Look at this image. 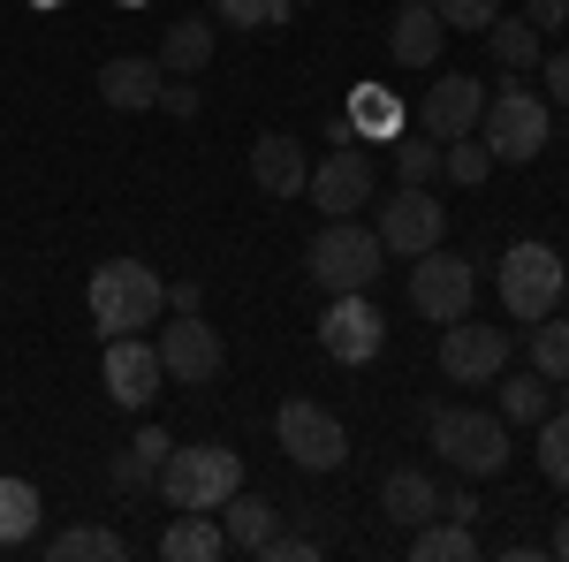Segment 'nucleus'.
<instances>
[{"mask_svg":"<svg viewBox=\"0 0 569 562\" xmlns=\"http://www.w3.org/2000/svg\"><path fill=\"white\" fill-rule=\"evenodd\" d=\"M84 304H91V327H99L107 343H114V335H144V327L168 312V282L144 259H107L91 274Z\"/></svg>","mask_w":569,"mask_h":562,"instance_id":"nucleus-1","label":"nucleus"},{"mask_svg":"<svg viewBox=\"0 0 569 562\" xmlns=\"http://www.w3.org/2000/svg\"><path fill=\"white\" fill-rule=\"evenodd\" d=\"M380 259H388V244H380V228H365V220H327L319 236H311L305 252V274L327 289V297H350V289H372L380 282Z\"/></svg>","mask_w":569,"mask_h":562,"instance_id":"nucleus-2","label":"nucleus"},{"mask_svg":"<svg viewBox=\"0 0 569 562\" xmlns=\"http://www.w3.org/2000/svg\"><path fill=\"white\" fill-rule=\"evenodd\" d=\"M426 441H433L440 464H456L463 479H493L509 464V418H486V411H463V403L426 411Z\"/></svg>","mask_w":569,"mask_h":562,"instance_id":"nucleus-3","label":"nucleus"},{"mask_svg":"<svg viewBox=\"0 0 569 562\" xmlns=\"http://www.w3.org/2000/svg\"><path fill=\"white\" fill-rule=\"evenodd\" d=\"M236 486H243V456H236V448H220V441L168 448V464H160V494H168L176 510H220Z\"/></svg>","mask_w":569,"mask_h":562,"instance_id":"nucleus-4","label":"nucleus"},{"mask_svg":"<svg viewBox=\"0 0 569 562\" xmlns=\"http://www.w3.org/2000/svg\"><path fill=\"white\" fill-rule=\"evenodd\" d=\"M562 252H547V244H509L501 252V266H493V289H501V312L509 319H525V327H539L555 304H562Z\"/></svg>","mask_w":569,"mask_h":562,"instance_id":"nucleus-5","label":"nucleus"},{"mask_svg":"<svg viewBox=\"0 0 569 562\" xmlns=\"http://www.w3.org/2000/svg\"><path fill=\"white\" fill-rule=\"evenodd\" d=\"M273 441H281V456H289L297 472H342V456H350L342 418H335L327 403H311V395H289V403L273 411Z\"/></svg>","mask_w":569,"mask_h":562,"instance_id":"nucleus-6","label":"nucleus"},{"mask_svg":"<svg viewBox=\"0 0 569 562\" xmlns=\"http://www.w3.org/2000/svg\"><path fill=\"white\" fill-rule=\"evenodd\" d=\"M486 145H493V160H539L547 152V137H555V122H547V99L525 85H501L493 99H486Z\"/></svg>","mask_w":569,"mask_h":562,"instance_id":"nucleus-7","label":"nucleus"},{"mask_svg":"<svg viewBox=\"0 0 569 562\" xmlns=\"http://www.w3.org/2000/svg\"><path fill=\"white\" fill-rule=\"evenodd\" d=\"M471 297H479V274H471V259H463V252L433 244V252H418V259H410V304H418L433 327L463 319V312H471Z\"/></svg>","mask_w":569,"mask_h":562,"instance_id":"nucleus-8","label":"nucleus"},{"mask_svg":"<svg viewBox=\"0 0 569 562\" xmlns=\"http://www.w3.org/2000/svg\"><path fill=\"white\" fill-rule=\"evenodd\" d=\"M305 198H311L327 220H350V214H365V206L380 198V175H372V160H365L357 145H335L327 160H311Z\"/></svg>","mask_w":569,"mask_h":562,"instance_id":"nucleus-9","label":"nucleus"},{"mask_svg":"<svg viewBox=\"0 0 569 562\" xmlns=\"http://www.w3.org/2000/svg\"><path fill=\"white\" fill-rule=\"evenodd\" d=\"M319 349L335 357V365H372L380 349H388V319H380V304L350 289V297H335L319 312Z\"/></svg>","mask_w":569,"mask_h":562,"instance_id":"nucleus-10","label":"nucleus"},{"mask_svg":"<svg viewBox=\"0 0 569 562\" xmlns=\"http://www.w3.org/2000/svg\"><path fill=\"white\" fill-rule=\"evenodd\" d=\"M440 373L456 381V388H486V381H501L509 373V335L501 327H486V319H448V335H440Z\"/></svg>","mask_w":569,"mask_h":562,"instance_id":"nucleus-11","label":"nucleus"},{"mask_svg":"<svg viewBox=\"0 0 569 562\" xmlns=\"http://www.w3.org/2000/svg\"><path fill=\"white\" fill-rule=\"evenodd\" d=\"M372 206H380V198H372ZM372 228H380V244H388L395 259H418V252H433L440 236H448V214H440V198L426 183H402L388 206H380Z\"/></svg>","mask_w":569,"mask_h":562,"instance_id":"nucleus-12","label":"nucleus"},{"mask_svg":"<svg viewBox=\"0 0 569 562\" xmlns=\"http://www.w3.org/2000/svg\"><path fill=\"white\" fill-rule=\"evenodd\" d=\"M160 373L168 381H182V388H206V381H220V365H228V349H220V335L198 319V312H176V327H160Z\"/></svg>","mask_w":569,"mask_h":562,"instance_id":"nucleus-13","label":"nucleus"},{"mask_svg":"<svg viewBox=\"0 0 569 562\" xmlns=\"http://www.w3.org/2000/svg\"><path fill=\"white\" fill-rule=\"evenodd\" d=\"M486 115V85L479 77H440V85H426V99H418V130L426 137H471Z\"/></svg>","mask_w":569,"mask_h":562,"instance_id":"nucleus-14","label":"nucleus"},{"mask_svg":"<svg viewBox=\"0 0 569 562\" xmlns=\"http://www.w3.org/2000/svg\"><path fill=\"white\" fill-rule=\"evenodd\" d=\"M160 381H168V373H160V349L152 343H137V335H114V343H107V395H114L122 411H144V403L160 395Z\"/></svg>","mask_w":569,"mask_h":562,"instance_id":"nucleus-15","label":"nucleus"},{"mask_svg":"<svg viewBox=\"0 0 569 562\" xmlns=\"http://www.w3.org/2000/svg\"><path fill=\"white\" fill-rule=\"evenodd\" d=\"M160 91H168V69L144 61V53H122V61L99 69V99H107L114 115H144V107H160Z\"/></svg>","mask_w":569,"mask_h":562,"instance_id":"nucleus-16","label":"nucleus"},{"mask_svg":"<svg viewBox=\"0 0 569 562\" xmlns=\"http://www.w3.org/2000/svg\"><path fill=\"white\" fill-rule=\"evenodd\" d=\"M251 183H259L266 198H305V183H311L305 145H297V137H281V130H266L259 145H251Z\"/></svg>","mask_w":569,"mask_h":562,"instance_id":"nucleus-17","label":"nucleus"},{"mask_svg":"<svg viewBox=\"0 0 569 562\" xmlns=\"http://www.w3.org/2000/svg\"><path fill=\"white\" fill-rule=\"evenodd\" d=\"M440 46H448V23L433 16V0H402V16H395V31H388V53L402 69H433Z\"/></svg>","mask_w":569,"mask_h":562,"instance_id":"nucleus-18","label":"nucleus"},{"mask_svg":"<svg viewBox=\"0 0 569 562\" xmlns=\"http://www.w3.org/2000/svg\"><path fill=\"white\" fill-rule=\"evenodd\" d=\"M160 555L168 562H220L228 555V532H220L213 510H182V517L160 532Z\"/></svg>","mask_w":569,"mask_h":562,"instance_id":"nucleus-19","label":"nucleus"},{"mask_svg":"<svg viewBox=\"0 0 569 562\" xmlns=\"http://www.w3.org/2000/svg\"><path fill=\"white\" fill-rule=\"evenodd\" d=\"M380 510H388L395 524L418 532L426 517H440V486L426 472H388V479H380Z\"/></svg>","mask_w":569,"mask_h":562,"instance_id":"nucleus-20","label":"nucleus"},{"mask_svg":"<svg viewBox=\"0 0 569 562\" xmlns=\"http://www.w3.org/2000/svg\"><path fill=\"white\" fill-rule=\"evenodd\" d=\"M220 532H228V555H259V540L273 532V502L236 486V494L220 502Z\"/></svg>","mask_w":569,"mask_h":562,"instance_id":"nucleus-21","label":"nucleus"},{"mask_svg":"<svg viewBox=\"0 0 569 562\" xmlns=\"http://www.w3.org/2000/svg\"><path fill=\"white\" fill-rule=\"evenodd\" d=\"M486 53H493V61L509 69V77H525V69H539V53H547V39L531 31L525 16H493V23H486Z\"/></svg>","mask_w":569,"mask_h":562,"instance_id":"nucleus-22","label":"nucleus"},{"mask_svg":"<svg viewBox=\"0 0 569 562\" xmlns=\"http://www.w3.org/2000/svg\"><path fill=\"white\" fill-rule=\"evenodd\" d=\"M213 61V23H198V16H176L168 23V39H160V69H176V77H198Z\"/></svg>","mask_w":569,"mask_h":562,"instance_id":"nucleus-23","label":"nucleus"},{"mask_svg":"<svg viewBox=\"0 0 569 562\" xmlns=\"http://www.w3.org/2000/svg\"><path fill=\"white\" fill-rule=\"evenodd\" d=\"M410 555H418V562H471V555H479V532L456 524V517H426V524H418V540H410Z\"/></svg>","mask_w":569,"mask_h":562,"instance_id":"nucleus-24","label":"nucleus"},{"mask_svg":"<svg viewBox=\"0 0 569 562\" xmlns=\"http://www.w3.org/2000/svg\"><path fill=\"white\" fill-rule=\"evenodd\" d=\"M39 532V486L31 479H0V548H23Z\"/></svg>","mask_w":569,"mask_h":562,"instance_id":"nucleus-25","label":"nucleus"},{"mask_svg":"<svg viewBox=\"0 0 569 562\" xmlns=\"http://www.w3.org/2000/svg\"><path fill=\"white\" fill-rule=\"evenodd\" d=\"M46 555L53 562H122L130 548H122V532H107V524H69Z\"/></svg>","mask_w":569,"mask_h":562,"instance_id":"nucleus-26","label":"nucleus"},{"mask_svg":"<svg viewBox=\"0 0 569 562\" xmlns=\"http://www.w3.org/2000/svg\"><path fill=\"white\" fill-rule=\"evenodd\" d=\"M531 373H547L555 388H569V312H547L531 327Z\"/></svg>","mask_w":569,"mask_h":562,"instance_id":"nucleus-27","label":"nucleus"},{"mask_svg":"<svg viewBox=\"0 0 569 562\" xmlns=\"http://www.w3.org/2000/svg\"><path fill=\"white\" fill-rule=\"evenodd\" d=\"M501 418L509 426H539L547 418V373H501Z\"/></svg>","mask_w":569,"mask_h":562,"instance_id":"nucleus-28","label":"nucleus"},{"mask_svg":"<svg viewBox=\"0 0 569 562\" xmlns=\"http://www.w3.org/2000/svg\"><path fill=\"white\" fill-rule=\"evenodd\" d=\"M350 130L357 137H388L395 145V137H402V107H395L388 91H357L350 99Z\"/></svg>","mask_w":569,"mask_h":562,"instance_id":"nucleus-29","label":"nucleus"},{"mask_svg":"<svg viewBox=\"0 0 569 562\" xmlns=\"http://www.w3.org/2000/svg\"><path fill=\"white\" fill-rule=\"evenodd\" d=\"M395 175H402V183H426V190H433V175H440V137H426V130L395 137Z\"/></svg>","mask_w":569,"mask_h":562,"instance_id":"nucleus-30","label":"nucleus"},{"mask_svg":"<svg viewBox=\"0 0 569 562\" xmlns=\"http://www.w3.org/2000/svg\"><path fill=\"white\" fill-rule=\"evenodd\" d=\"M539 472H547V486H569V411L539 418Z\"/></svg>","mask_w":569,"mask_h":562,"instance_id":"nucleus-31","label":"nucleus"},{"mask_svg":"<svg viewBox=\"0 0 569 562\" xmlns=\"http://www.w3.org/2000/svg\"><path fill=\"white\" fill-rule=\"evenodd\" d=\"M486 168H493V145H486V137H448L440 175H456V183H486Z\"/></svg>","mask_w":569,"mask_h":562,"instance_id":"nucleus-32","label":"nucleus"},{"mask_svg":"<svg viewBox=\"0 0 569 562\" xmlns=\"http://www.w3.org/2000/svg\"><path fill=\"white\" fill-rule=\"evenodd\" d=\"M213 16L243 31H273V23H289V0H213Z\"/></svg>","mask_w":569,"mask_h":562,"instance_id":"nucleus-33","label":"nucleus"},{"mask_svg":"<svg viewBox=\"0 0 569 562\" xmlns=\"http://www.w3.org/2000/svg\"><path fill=\"white\" fill-rule=\"evenodd\" d=\"M433 16L448 23V31H479L486 39V23L501 16V0H433Z\"/></svg>","mask_w":569,"mask_h":562,"instance_id":"nucleus-34","label":"nucleus"},{"mask_svg":"<svg viewBox=\"0 0 569 562\" xmlns=\"http://www.w3.org/2000/svg\"><path fill=\"white\" fill-rule=\"evenodd\" d=\"M107 479H114V486H122V494H144V486H152V479H160V464H144V456H137V448H122V456H114V464H107Z\"/></svg>","mask_w":569,"mask_h":562,"instance_id":"nucleus-35","label":"nucleus"},{"mask_svg":"<svg viewBox=\"0 0 569 562\" xmlns=\"http://www.w3.org/2000/svg\"><path fill=\"white\" fill-rule=\"evenodd\" d=\"M259 555L266 562H311V555H319V540H305V532H297V540H289V532H266Z\"/></svg>","mask_w":569,"mask_h":562,"instance_id":"nucleus-36","label":"nucleus"},{"mask_svg":"<svg viewBox=\"0 0 569 562\" xmlns=\"http://www.w3.org/2000/svg\"><path fill=\"white\" fill-rule=\"evenodd\" d=\"M525 23L539 31V39H547V31H562V23H569V0H525Z\"/></svg>","mask_w":569,"mask_h":562,"instance_id":"nucleus-37","label":"nucleus"},{"mask_svg":"<svg viewBox=\"0 0 569 562\" xmlns=\"http://www.w3.org/2000/svg\"><path fill=\"white\" fill-rule=\"evenodd\" d=\"M440 517H456V524H479L486 510H479V494H471V486H456V494H440Z\"/></svg>","mask_w":569,"mask_h":562,"instance_id":"nucleus-38","label":"nucleus"},{"mask_svg":"<svg viewBox=\"0 0 569 562\" xmlns=\"http://www.w3.org/2000/svg\"><path fill=\"white\" fill-rule=\"evenodd\" d=\"M547 99L569 107V53H547Z\"/></svg>","mask_w":569,"mask_h":562,"instance_id":"nucleus-39","label":"nucleus"},{"mask_svg":"<svg viewBox=\"0 0 569 562\" xmlns=\"http://www.w3.org/2000/svg\"><path fill=\"white\" fill-rule=\"evenodd\" d=\"M130 448H137V456H144V464H168V448H176V441H168V433H160V426H144V433H137V441H130Z\"/></svg>","mask_w":569,"mask_h":562,"instance_id":"nucleus-40","label":"nucleus"},{"mask_svg":"<svg viewBox=\"0 0 569 562\" xmlns=\"http://www.w3.org/2000/svg\"><path fill=\"white\" fill-rule=\"evenodd\" d=\"M160 107H168V115H198V91H190V85H168V91H160Z\"/></svg>","mask_w":569,"mask_h":562,"instance_id":"nucleus-41","label":"nucleus"},{"mask_svg":"<svg viewBox=\"0 0 569 562\" xmlns=\"http://www.w3.org/2000/svg\"><path fill=\"white\" fill-rule=\"evenodd\" d=\"M168 304H176V312H198V304H206V289H198V282H176V289H168Z\"/></svg>","mask_w":569,"mask_h":562,"instance_id":"nucleus-42","label":"nucleus"},{"mask_svg":"<svg viewBox=\"0 0 569 562\" xmlns=\"http://www.w3.org/2000/svg\"><path fill=\"white\" fill-rule=\"evenodd\" d=\"M547 548H555V555H562V562H569V517H562V524H555V540H547Z\"/></svg>","mask_w":569,"mask_h":562,"instance_id":"nucleus-43","label":"nucleus"},{"mask_svg":"<svg viewBox=\"0 0 569 562\" xmlns=\"http://www.w3.org/2000/svg\"><path fill=\"white\" fill-rule=\"evenodd\" d=\"M562 297H569V274H562Z\"/></svg>","mask_w":569,"mask_h":562,"instance_id":"nucleus-44","label":"nucleus"},{"mask_svg":"<svg viewBox=\"0 0 569 562\" xmlns=\"http://www.w3.org/2000/svg\"><path fill=\"white\" fill-rule=\"evenodd\" d=\"M46 8H53V0H46Z\"/></svg>","mask_w":569,"mask_h":562,"instance_id":"nucleus-45","label":"nucleus"},{"mask_svg":"<svg viewBox=\"0 0 569 562\" xmlns=\"http://www.w3.org/2000/svg\"><path fill=\"white\" fill-rule=\"evenodd\" d=\"M289 8H297V0H289Z\"/></svg>","mask_w":569,"mask_h":562,"instance_id":"nucleus-46","label":"nucleus"}]
</instances>
